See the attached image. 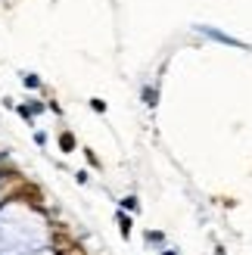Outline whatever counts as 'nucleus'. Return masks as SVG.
<instances>
[{"instance_id": "nucleus-1", "label": "nucleus", "mask_w": 252, "mask_h": 255, "mask_svg": "<svg viewBox=\"0 0 252 255\" xmlns=\"http://www.w3.org/2000/svg\"><path fill=\"white\" fill-rule=\"evenodd\" d=\"M62 146H66V152H72V146H75V137H72V134H62Z\"/></svg>"}]
</instances>
